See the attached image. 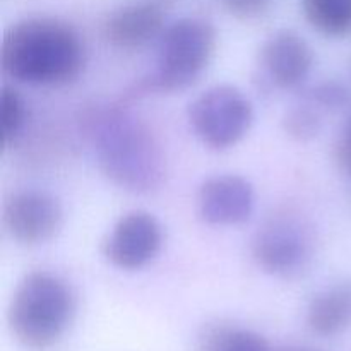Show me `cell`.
<instances>
[{
	"mask_svg": "<svg viewBox=\"0 0 351 351\" xmlns=\"http://www.w3.org/2000/svg\"><path fill=\"white\" fill-rule=\"evenodd\" d=\"M79 123L98 168L112 184L130 192H149L163 184V147L151 127L130 113L125 103L88 106Z\"/></svg>",
	"mask_w": 351,
	"mask_h": 351,
	"instance_id": "6da1fadb",
	"label": "cell"
},
{
	"mask_svg": "<svg viewBox=\"0 0 351 351\" xmlns=\"http://www.w3.org/2000/svg\"><path fill=\"white\" fill-rule=\"evenodd\" d=\"M0 67L7 77L23 84H69L86 67L84 41L67 21L26 17L3 34Z\"/></svg>",
	"mask_w": 351,
	"mask_h": 351,
	"instance_id": "7a4b0ae2",
	"label": "cell"
},
{
	"mask_svg": "<svg viewBox=\"0 0 351 351\" xmlns=\"http://www.w3.org/2000/svg\"><path fill=\"white\" fill-rule=\"evenodd\" d=\"M77 297L62 276L48 271L26 274L10 298L7 322L16 341L31 351L60 343L74 322Z\"/></svg>",
	"mask_w": 351,
	"mask_h": 351,
	"instance_id": "3957f363",
	"label": "cell"
},
{
	"mask_svg": "<svg viewBox=\"0 0 351 351\" xmlns=\"http://www.w3.org/2000/svg\"><path fill=\"white\" fill-rule=\"evenodd\" d=\"M218 47V33L204 17H182L167 26L160 38L156 71L143 77L123 95L132 101L153 93H177L191 88L211 64Z\"/></svg>",
	"mask_w": 351,
	"mask_h": 351,
	"instance_id": "277c9868",
	"label": "cell"
},
{
	"mask_svg": "<svg viewBox=\"0 0 351 351\" xmlns=\"http://www.w3.org/2000/svg\"><path fill=\"white\" fill-rule=\"evenodd\" d=\"M250 252L257 266L271 276H300L315 257L314 226L291 209L273 213L257 228Z\"/></svg>",
	"mask_w": 351,
	"mask_h": 351,
	"instance_id": "5b68a950",
	"label": "cell"
},
{
	"mask_svg": "<svg viewBox=\"0 0 351 351\" xmlns=\"http://www.w3.org/2000/svg\"><path fill=\"white\" fill-rule=\"evenodd\" d=\"M187 117L191 129L204 146L225 151L249 134L254 123V105L237 86L218 84L192 99Z\"/></svg>",
	"mask_w": 351,
	"mask_h": 351,
	"instance_id": "8992f818",
	"label": "cell"
},
{
	"mask_svg": "<svg viewBox=\"0 0 351 351\" xmlns=\"http://www.w3.org/2000/svg\"><path fill=\"white\" fill-rule=\"evenodd\" d=\"M163 242V226L156 216L137 209L113 225L103 242V254L112 266L137 271L156 259Z\"/></svg>",
	"mask_w": 351,
	"mask_h": 351,
	"instance_id": "52a82bcc",
	"label": "cell"
},
{
	"mask_svg": "<svg viewBox=\"0 0 351 351\" xmlns=\"http://www.w3.org/2000/svg\"><path fill=\"white\" fill-rule=\"evenodd\" d=\"M62 206L43 191H21L5 199L2 225L9 237L23 245L48 242L62 226Z\"/></svg>",
	"mask_w": 351,
	"mask_h": 351,
	"instance_id": "ba28073f",
	"label": "cell"
},
{
	"mask_svg": "<svg viewBox=\"0 0 351 351\" xmlns=\"http://www.w3.org/2000/svg\"><path fill=\"white\" fill-rule=\"evenodd\" d=\"M314 60V50L308 41L291 29L271 34L259 50L264 81L283 91L300 88L311 75Z\"/></svg>",
	"mask_w": 351,
	"mask_h": 351,
	"instance_id": "9c48e42d",
	"label": "cell"
},
{
	"mask_svg": "<svg viewBox=\"0 0 351 351\" xmlns=\"http://www.w3.org/2000/svg\"><path fill=\"white\" fill-rule=\"evenodd\" d=\"M167 17L165 0H130L108 14L103 23V36L119 50H141L161 38L167 29Z\"/></svg>",
	"mask_w": 351,
	"mask_h": 351,
	"instance_id": "30bf717a",
	"label": "cell"
},
{
	"mask_svg": "<svg viewBox=\"0 0 351 351\" xmlns=\"http://www.w3.org/2000/svg\"><path fill=\"white\" fill-rule=\"evenodd\" d=\"M256 192L240 175L209 177L197 191V213L202 221L215 226H237L252 216Z\"/></svg>",
	"mask_w": 351,
	"mask_h": 351,
	"instance_id": "8fae6325",
	"label": "cell"
},
{
	"mask_svg": "<svg viewBox=\"0 0 351 351\" xmlns=\"http://www.w3.org/2000/svg\"><path fill=\"white\" fill-rule=\"evenodd\" d=\"M307 326L319 336H336L351 329V280L331 285L312 297Z\"/></svg>",
	"mask_w": 351,
	"mask_h": 351,
	"instance_id": "7c38bea8",
	"label": "cell"
},
{
	"mask_svg": "<svg viewBox=\"0 0 351 351\" xmlns=\"http://www.w3.org/2000/svg\"><path fill=\"white\" fill-rule=\"evenodd\" d=\"M199 351H271L269 343L252 329L230 322H213L201 331Z\"/></svg>",
	"mask_w": 351,
	"mask_h": 351,
	"instance_id": "4fadbf2b",
	"label": "cell"
},
{
	"mask_svg": "<svg viewBox=\"0 0 351 351\" xmlns=\"http://www.w3.org/2000/svg\"><path fill=\"white\" fill-rule=\"evenodd\" d=\"M305 21L326 38L351 36V0H300Z\"/></svg>",
	"mask_w": 351,
	"mask_h": 351,
	"instance_id": "5bb4252c",
	"label": "cell"
},
{
	"mask_svg": "<svg viewBox=\"0 0 351 351\" xmlns=\"http://www.w3.org/2000/svg\"><path fill=\"white\" fill-rule=\"evenodd\" d=\"M27 123V105L16 88L2 86L0 93V136L3 149L14 146Z\"/></svg>",
	"mask_w": 351,
	"mask_h": 351,
	"instance_id": "9a60e30c",
	"label": "cell"
},
{
	"mask_svg": "<svg viewBox=\"0 0 351 351\" xmlns=\"http://www.w3.org/2000/svg\"><path fill=\"white\" fill-rule=\"evenodd\" d=\"M285 132L295 141H311L319 136L322 129V112L308 101H302L287 112L283 119Z\"/></svg>",
	"mask_w": 351,
	"mask_h": 351,
	"instance_id": "2e32d148",
	"label": "cell"
},
{
	"mask_svg": "<svg viewBox=\"0 0 351 351\" xmlns=\"http://www.w3.org/2000/svg\"><path fill=\"white\" fill-rule=\"evenodd\" d=\"M305 101L314 105L319 112H338V110L345 108L351 103V91L348 86L343 82L335 81V79H328L319 84L312 86L304 96Z\"/></svg>",
	"mask_w": 351,
	"mask_h": 351,
	"instance_id": "e0dca14e",
	"label": "cell"
},
{
	"mask_svg": "<svg viewBox=\"0 0 351 351\" xmlns=\"http://www.w3.org/2000/svg\"><path fill=\"white\" fill-rule=\"evenodd\" d=\"M230 16L240 21H256L266 16L273 0H221Z\"/></svg>",
	"mask_w": 351,
	"mask_h": 351,
	"instance_id": "ac0fdd59",
	"label": "cell"
},
{
	"mask_svg": "<svg viewBox=\"0 0 351 351\" xmlns=\"http://www.w3.org/2000/svg\"><path fill=\"white\" fill-rule=\"evenodd\" d=\"M335 156L339 168L351 177V115L348 122H346L345 129H343L341 136H339L338 143H336Z\"/></svg>",
	"mask_w": 351,
	"mask_h": 351,
	"instance_id": "d6986e66",
	"label": "cell"
},
{
	"mask_svg": "<svg viewBox=\"0 0 351 351\" xmlns=\"http://www.w3.org/2000/svg\"><path fill=\"white\" fill-rule=\"evenodd\" d=\"M348 71H350V77H351V57H350V60H348Z\"/></svg>",
	"mask_w": 351,
	"mask_h": 351,
	"instance_id": "ffe728a7",
	"label": "cell"
}]
</instances>
